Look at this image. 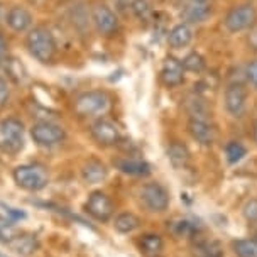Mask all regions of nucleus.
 Instances as JSON below:
<instances>
[{"instance_id": "nucleus-39", "label": "nucleus", "mask_w": 257, "mask_h": 257, "mask_svg": "<svg viewBox=\"0 0 257 257\" xmlns=\"http://www.w3.org/2000/svg\"><path fill=\"white\" fill-rule=\"evenodd\" d=\"M254 238H255V240H257V230H255V235H254Z\"/></svg>"}, {"instance_id": "nucleus-7", "label": "nucleus", "mask_w": 257, "mask_h": 257, "mask_svg": "<svg viewBox=\"0 0 257 257\" xmlns=\"http://www.w3.org/2000/svg\"><path fill=\"white\" fill-rule=\"evenodd\" d=\"M31 136L36 144L43 148H53V146L61 144L64 141V131L58 123H53L49 120H43L34 123L31 128Z\"/></svg>"}, {"instance_id": "nucleus-18", "label": "nucleus", "mask_w": 257, "mask_h": 257, "mask_svg": "<svg viewBox=\"0 0 257 257\" xmlns=\"http://www.w3.org/2000/svg\"><path fill=\"white\" fill-rule=\"evenodd\" d=\"M107 174H108L107 166L96 159L88 161V163L83 166V169H81V176H83V180L86 183H90V185L103 181L105 178H107Z\"/></svg>"}, {"instance_id": "nucleus-33", "label": "nucleus", "mask_w": 257, "mask_h": 257, "mask_svg": "<svg viewBox=\"0 0 257 257\" xmlns=\"http://www.w3.org/2000/svg\"><path fill=\"white\" fill-rule=\"evenodd\" d=\"M247 32H249V34H247V46H249V49L257 53V24Z\"/></svg>"}, {"instance_id": "nucleus-31", "label": "nucleus", "mask_w": 257, "mask_h": 257, "mask_svg": "<svg viewBox=\"0 0 257 257\" xmlns=\"http://www.w3.org/2000/svg\"><path fill=\"white\" fill-rule=\"evenodd\" d=\"M242 213L247 222L250 223H257V200H249L242 208Z\"/></svg>"}, {"instance_id": "nucleus-21", "label": "nucleus", "mask_w": 257, "mask_h": 257, "mask_svg": "<svg viewBox=\"0 0 257 257\" xmlns=\"http://www.w3.org/2000/svg\"><path fill=\"white\" fill-rule=\"evenodd\" d=\"M164 249L163 238L158 233H146L141 238V250L146 257H159Z\"/></svg>"}, {"instance_id": "nucleus-40", "label": "nucleus", "mask_w": 257, "mask_h": 257, "mask_svg": "<svg viewBox=\"0 0 257 257\" xmlns=\"http://www.w3.org/2000/svg\"><path fill=\"white\" fill-rule=\"evenodd\" d=\"M31 2H36V0H31Z\"/></svg>"}, {"instance_id": "nucleus-35", "label": "nucleus", "mask_w": 257, "mask_h": 257, "mask_svg": "<svg viewBox=\"0 0 257 257\" xmlns=\"http://www.w3.org/2000/svg\"><path fill=\"white\" fill-rule=\"evenodd\" d=\"M6 49H7V44H6V38L0 34V61L6 56Z\"/></svg>"}, {"instance_id": "nucleus-11", "label": "nucleus", "mask_w": 257, "mask_h": 257, "mask_svg": "<svg viewBox=\"0 0 257 257\" xmlns=\"http://www.w3.org/2000/svg\"><path fill=\"white\" fill-rule=\"evenodd\" d=\"M86 212L98 222H107L113 215V203L103 191H93L85 205Z\"/></svg>"}, {"instance_id": "nucleus-4", "label": "nucleus", "mask_w": 257, "mask_h": 257, "mask_svg": "<svg viewBox=\"0 0 257 257\" xmlns=\"http://www.w3.org/2000/svg\"><path fill=\"white\" fill-rule=\"evenodd\" d=\"M14 181L27 191H39L48 186V169L41 164H22L14 169Z\"/></svg>"}, {"instance_id": "nucleus-37", "label": "nucleus", "mask_w": 257, "mask_h": 257, "mask_svg": "<svg viewBox=\"0 0 257 257\" xmlns=\"http://www.w3.org/2000/svg\"><path fill=\"white\" fill-rule=\"evenodd\" d=\"M252 139L257 144V120L254 122V125H252Z\"/></svg>"}, {"instance_id": "nucleus-38", "label": "nucleus", "mask_w": 257, "mask_h": 257, "mask_svg": "<svg viewBox=\"0 0 257 257\" xmlns=\"http://www.w3.org/2000/svg\"><path fill=\"white\" fill-rule=\"evenodd\" d=\"M191 2H205V4H208L210 0H191Z\"/></svg>"}, {"instance_id": "nucleus-15", "label": "nucleus", "mask_w": 257, "mask_h": 257, "mask_svg": "<svg viewBox=\"0 0 257 257\" xmlns=\"http://www.w3.org/2000/svg\"><path fill=\"white\" fill-rule=\"evenodd\" d=\"M188 131H190L191 137L201 146H210L213 142V128L208 123L206 118L201 117H190L188 122Z\"/></svg>"}, {"instance_id": "nucleus-25", "label": "nucleus", "mask_w": 257, "mask_h": 257, "mask_svg": "<svg viewBox=\"0 0 257 257\" xmlns=\"http://www.w3.org/2000/svg\"><path fill=\"white\" fill-rule=\"evenodd\" d=\"M131 11L141 22H149L153 19V7L148 0H132Z\"/></svg>"}, {"instance_id": "nucleus-6", "label": "nucleus", "mask_w": 257, "mask_h": 257, "mask_svg": "<svg viewBox=\"0 0 257 257\" xmlns=\"http://www.w3.org/2000/svg\"><path fill=\"white\" fill-rule=\"evenodd\" d=\"M141 203L149 212L161 213L169 206V193L161 183H146L141 190Z\"/></svg>"}, {"instance_id": "nucleus-28", "label": "nucleus", "mask_w": 257, "mask_h": 257, "mask_svg": "<svg viewBox=\"0 0 257 257\" xmlns=\"http://www.w3.org/2000/svg\"><path fill=\"white\" fill-rule=\"evenodd\" d=\"M245 154H247V149L240 144V142L232 141L225 146V156H227V161L230 164H235L238 161H242Z\"/></svg>"}, {"instance_id": "nucleus-20", "label": "nucleus", "mask_w": 257, "mask_h": 257, "mask_svg": "<svg viewBox=\"0 0 257 257\" xmlns=\"http://www.w3.org/2000/svg\"><path fill=\"white\" fill-rule=\"evenodd\" d=\"M168 159L174 168H185L190 161V151L185 144L174 141L168 148Z\"/></svg>"}, {"instance_id": "nucleus-22", "label": "nucleus", "mask_w": 257, "mask_h": 257, "mask_svg": "<svg viewBox=\"0 0 257 257\" xmlns=\"http://www.w3.org/2000/svg\"><path fill=\"white\" fill-rule=\"evenodd\" d=\"M195 254H198L200 257H222L223 250L217 240L200 238V240L195 242Z\"/></svg>"}, {"instance_id": "nucleus-5", "label": "nucleus", "mask_w": 257, "mask_h": 257, "mask_svg": "<svg viewBox=\"0 0 257 257\" xmlns=\"http://www.w3.org/2000/svg\"><path fill=\"white\" fill-rule=\"evenodd\" d=\"M257 24V9L252 4H238L223 17V27L228 32H244Z\"/></svg>"}, {"instance_id": "nucleus-1", "label": "nucleus", "mask_w": 257, "mask_h": 257, "mask_svg": "<svg viewBox=\"0 0 257 257\" xmlns=\"http://www.w3.org/2000/svg\"><path fill=\"white\" fill-rule=\"evenodd\" d=\"M26 48L31 56L41 63H51L56 54V43L53 34L43 26L29 29L26 36Z\"/></svg>"}, {"instance_id": "nucleus-24", "label": "nucleus", "mask_w": 257, "mask_h": 257, "mask_svg": "<svg viewBox=\"0 0 257 257\" xmlns=\"http://www.w3.org/2000/svg\"><path fill=\"white\" fill-rule=\"evenodd\" d=\"M232 249L237 257H257V240L255 238H242L232 244Z\"/></svg>"}, {"instance_id": "nucleus-27", "label": "nucleus", "mask_w": 257, "mask_h": 257, "mask_svg": "<svg viewBox=\"0 0 257 257\" xmlns=\"http://www.w3.org/2000/svg\"><path fill=\"white\" fill-rule=\"evenodd\" d=\"M171 230L176 233L178 237H196V232H198V227L191 222V220H178V222H173Z\"/></svg>"}, {"instance_id": "nucleus-12", "label": "nucleus", "mask_w": 257, "mask_h": 257, "mask_svg": "<svg viewBox=\"0 0 257 257\" xmlns=\"http://www.w3.org/2000/svg\"><path fill=\"white\" fill-rule=\"evenodd\" d=\"M159 78L163 81V85L168 86V88L180 86L185 81V68H183L181 61H178L176 58H168L164 61L163 68H161Z\"/></svg>"}, {"instance_id": "nucleus-3", "label": "nucleus", "mask_w": 257, "mask_h": 257, "mask_svg": "<svg viewBox=\"0 0 257 257\" xmlns=\"http://www.w3.org/2000/svg\"><path fill=\"white\" fill-rule=\"evenodd\" d=\"M24 148V125L19 118L0 120V151L6 154H17Z\"/></svg>"}, {"instance_id": "nucleus-19", "label": "nucleus", "mask_w": 257, "mask_h": 257, "mask_svg": "<svg viewBox=\"0 0 257 257\" xmlns=\"http://www.w3.org/2000/svg\"><path fill=\"white\" fill-rule=\"evenodd\" d=\"M118 171L131 176H146L151 173V166L142 159H122L117 163Z\"/></svg>"}, {"instance_id": "nucleus-16", "label": "nucleus", "mask_w": 257, "mask_h": 257, "mask_svg": "<svg viewBox=\"0 0 257 257\" xmlns=\"http://www.w3.org/2000/svg\"><path fill=\"white\" fill-rule=\"evenodd\" d=\"M7 245L11 247V250H14L16 254L27 257V255L34 254V252L39 249V240H38V237L32 235V233H19V235H14L11 240L7 242Z\"/></svg>"}, {"instance_id": "nucleus-34", "label": "nucleus", "mask_w": 257, "mask_h": 257, "mask_svg": "<svg viewBox=\"0 0 257 257\" xmlns=\"http://www.w3.org/2000/svg\"><path fill=\"white\" fill-rule=\"evenodd\" d=\"M4 208H6L7 215L11 217V220H14V222H16V220H21V218H26V213L19 208H14V206H7V205H4Z\"/></svg>"}, {"instance_id": "nucleus-2", "label": "nucleus", "mask_w": 257, "mask_h": 257, "mask_svg": "<svg viewBox=\"0 0 257 257\" xmlns=\"http://www.w3.org/2000/svg\"><path fill=\"white\" fill-rule=\"evenodd\" d=\"M73 108L80 117H102L110 108V96L102 90L83 91L75 98Z\"/></svg>"}, {"instance_id": "nucleus-29", "label": "nucleus", "mask_w": 257, "mask_h": 257, "mask_svg": "<svg viewBox=\"0 0 257 257\" xmlns=\"http://www.w3.org/2000/svg\"><path fill=\"white\" fill-rule=\"evenodd\" d=\"M16 235V228H14V220L0 217V240L9 242Z\"/></svg>"}, {"instance_id": "nucleus-26", "label": "nucleus", "mask_w": 257, "mask_h": 257, "mask_svg": "<svg viewBox=\"0 0 257 257\" xmlns=\"http://www.w3.org/2000/svg\"><path fill=\"white\" fill-rule=\"evenodd\" d=\"M181 64H183V68H185V71H191V73H201L206 66L205 58L196 51L186 54L185 59L181 61Z\"/></svg>"}, {"instance_id": "nucleus-9", "label": "nucleus", "mask_w": 257, "mask_h": 257, "mask_svg": "<svg viewBox=\"0 0 257 257\" xmlns=\"http://www.w3.org/2000/svg\"><path fill=\"white\" fill-rule=\"evenodd\" d=\"M90 132L96 144L103 146V148H110V146L118 144V141L122 137L118 125L115 122L108 120V118H98L96 122H93Z\"/></svg>"}, {"instance_id": "nucleus-23", "label": "nucleus", "mask_w": 257, "mask_h": 257, "mask_svg": "<svg viewBox=\"0 0 257 257\" xmlns=\"http://www.w3.org/2000/svg\"><path fill=\"white\" fill-rule=\"evenodd\" d=\"M139 225H141V220L137 215L125 212V213H120L115 218L113 227H115V230L120 233H131V232H134L136 228H139Z\"/></svg>"}, {"instance_id": "nucleus-10", "label": "nucleus", "mask_w": 257, "mask_h": 257, "mask_svg": "<svg viewBox=\"0 0 257 257\" xmlns=\"http://www.w3.org/2000/svg\"><path fill=\"white\" fill-rule=\"evenodd\" d=\"M225 108L232 117H242L247 108V90L238 81H233L225 88L223 95Z\"/></svg>"}, {"instance_id": "nucleus-36", "label": "nucleus", "mask_w": 257, "mask_h": 257, "mask_svg": "<svg viewBox=\"0 0 257 257\" xmlns=\"http://www.w3.org/2000/svg\"><path fill=\"white\" fill-rule=\"evenodd\" d=\"M6 21H7V9L2 2H0V26H2Z\"/></svg>"}, {"instance_id": "nucleus-14", "label": "nucleus", "mask_w": 257, "mask_h": 257, "mask_svg": "<svg viewBox=\"0 0 257 257\" xmlns=\"http://www.w3.org/2000/svg\"><path fill=\"white\" fill-rule=\"evenodd\" d=\"M6 24L11 27L14 32H26L32 26V16L27 9L21 6H12L7 11V21Z\"/></svg>"}, {"instance_id": "nucleus-8", "label": "nucleus", "mask_w": 257, "mask_h": 257, "mask_svg": "<svg viewBox=\"0 0 257 257\" xmlns=\"http://www.w3.org/2000/svg\"><path fill=\"white\" fill-rule=\"evenodd\" d=\"M91 21L100 36L110 38L118 31V17L107 4H96L91 9Z\"/></svg>"}, {"instance_id": "nucleus-17", "label": "nucleus", "mask_w": 257, "mask_h": 257, "mask_svg": "<svg viewBox=\"0 0 257 257\" xmlns=\"http://www.w3.org/2000/svg\"><path fill=\"white\" fill-rule=\"evenodd\" d=\"M191 41H193V29L190 24H186V22L176 24L168 34V44H169V48H173V49L186 48Z\"/></svg>"}, {"instance_id": "nucleus-30", "label": "nucleus", "mask_w": 257, "mask_h": 257, "mask_svg": "<svg viewBox=\"0 0 257 257\" xmlns=\"http://www.w3.org/2000/svg\"><path fill=\"white\" fill-rule=\"evenodd\" d=\"M245 80L254 90H257V58L250 59L245 66Z\"/></svg>"}, {"instance_id": "nucleus-13", "label": "nucleus", "mask_w": 257, "mask_h": 257, "mask_svg": "<svg viewBox=\"0 0 257 257\" xmlns=\"http://www.w3.org/2000/svg\"><path fill=\"white\" fill-rule=\"evenodd\" d=\"M210 16H212V7H210V4L205 2H191V0H188V4L181 11V19L190 26L201 24Z\"/></svg>"}, {"instance_id": "nucleus-32", "label": "nucleus", "mask_w": 257, "mask_h": 257, "mask_svg": "<svg viewBox=\"0 0 257 257\" xmlns=\"http://www.w3.org/2000/svg\"><path fill=\"white\" fill-rule=\"evenodd\" d=\"M9 98H11V90H9L6 78L0 75V108H4L9 103Z\"/></svg>"}]
</instances>
